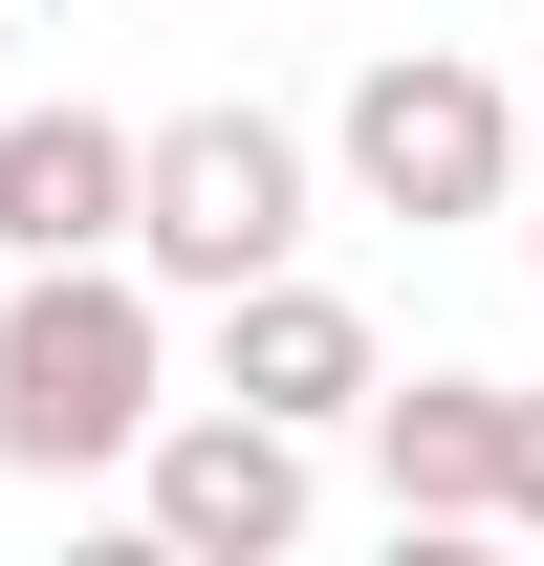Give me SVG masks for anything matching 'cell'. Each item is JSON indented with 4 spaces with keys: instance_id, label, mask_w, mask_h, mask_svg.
Wrapping results in <instances>:
<instances>
[{
    "instance_id": "obj_10",
    "label": "cell",
    "mask_w": 544,
    "mask_h": 566,
    "mask_svg": "<svg viewBox=\"0 0 544 566\" xmlns=\"http://www.w3.org/2000/svg\"><path fill=\"white\" fill-rule=\"evenodd\" d=\"M523 262H544V218H523Z\"/></svg>"
},
{
    "instance_id": "obj_1",
    "label": "cell",
    "mask_w": 544,
    "mask_h": 566,
    "mask_svg": "<svg viewBox=\"0 0 544 566\" xmlns=\"http://www.w3.org/2000/svg\"><path fill=\"white\" fill-rule=\"evenodd\" d=\"M175 392V305L109 240L87 262H0V480H109Z\"/></svg>"
},
{
    "instance_id": "obj_2",
    "label": "cell",
    "mask_w": 544,
    "mask_h": 566,
    "mask_svg": "<svg viewBox=\"0 0 544 566\" xmlns=\"http://www.w3.org/2000/svg\"><path fill=\"white\" fill-rule=\"evenodd\" d=\"M305 218H327V175H305L283 109H153V132H132V240H109V262H132L153 305H218V283L305 262Z\"/></svg>"
},
{
    "instance_id": "obj_8",
    "label": "cell",
    "mask_w": 544,
    "mask_h": 566,
    "mask_svg": "<svg viewBox=\"0 0 544 566\" xmlns=\"http://www.w3.org/2000/svg\"><path fill=\"white\" fill-rule=\"evenodd\" d=\"M479 523H523V545H544V392H501V501H479Z\"/></svg>"
},
{
    "instance_id": "obj_3",
    "label": "cell",
    "mask_w": 544,
    "mask_h": 566,
    "mask_svg": "<svg viewBox=\"0 0 544 566\" xmlns=\"http://www.w3.org/2000/svg\"><path fill=\"white\" fill-rule=\"evenodd\" d=\"M327 153H348V197H370V218L458 240V218L523 197V87L479 66V44H370L348 109H327Z\"/></svg>"
},
{
    "instance_id": "obj_9",
    "label": "cell",
    "mask_w": 544,
    "mask_h": 566,
    "mask_svg": "<svg viewBox=\"0 0 544 566\" xmlns=\"http://www.w3.org/2000/svg\"><path fill=\"white\" fill-rule=\"evenodd\" d=\"M0 87H22V22H0Z\"/></svg>"
},
{
    "instance_id": "obj_4",
    "label": "cell",
    "mask_w": 544,
    "mask_h": 566,
    "mask_svg": "<svg viewBox=\"0 0 544 566\" xmlns=\"http://www.w3.org/2000/svg\"><path fill=\"white\" fill-rule=\"evenodd\" d=\"M305 458H327V436L240 415V392H153V436L109 458V480L153 501V545H175V566H283V545H305V501H327Z\"/></svg>"
},
{
    "instance_id": "obj_7",
    "label": "cell",
    "mask_w": 544,
    "mask_h": 566,
    "mask_svg": "<svg viewBox=\"0 0 544 566\" xmlns=\"http://www.w3.org/2000/svg\"><path fill=\"white\" fill-rule=\"evenodd\" d=\"M87 240H132V132L109 109H44V87H0V262H87Z\"/></svg>"
},
{
    "instance_id": "obj_5",
    "label": "cell",
    "mask_w": 544,
    "mask_h": 566,
    "mask_svg": "<svg viewBox=\"0 0 544 566\" xmlns=\"http://www.w3.org/2000/svg\"><path fill=\"white\" fill-rule=\"evenodd\" d=\"M370 305L348 283H305V262H262V283H218V392L240 415H283V436H348V392H370Z\"/></svg>"
},
{
    "instance_id": "obj_6",
    "label": "cell",
    "mask_w": 544,
    "mask_h": 566,
    "mask_svg": "<svg viewBox=\"0 0 544 566\" xmlns=\"http://www.w3.org/2000/svg\"><path fill=\"white\" fill-rule=\"evenodd\" d=\"M348 436H370V501H393L414 545H458L479 501H501V370H370Z\"/></svg>"
}]
</instances>
